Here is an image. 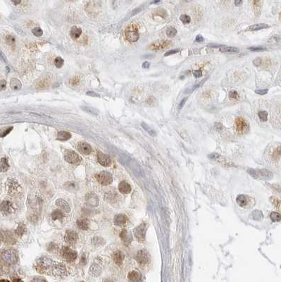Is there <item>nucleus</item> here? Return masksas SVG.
<instances>
[{
    "label": "nucleus",
    "instance_id": "f257e3e1",
    "mask_svg": "<svg viewBox=\"0 0 281 282\" xmlns=\"http://www.w3.org/2000/svg\"><path fill=\"white\" fill-rule=\"evenodd\" d=\"M37 270L41 273L56 276L66 274V269L62 263L56 262L47 257H42L37 262Z\"/></svg>",
    "mask_w": 281,
    "mask_h": 282
},
{
    "label": "nucleus",
    "instance_id": "f03ea898",
    "mask_svg": "<svg viewBox=\"0 0 281 282\" xmlns=\"http://www.w3.org/2000/svg\"><path fill=\"white\" fill-rule=\"evenodd\" d=\"M18 253L16 250L12 248L4 249L0 253V259L6 265H12L17 262Z\"/></svg>",
    "mask_w": 281,
    "mask_h": 282
},
{
    "label": "nucleus",
    "instance_id": "7ed1b4c3",
    "mask_svg": "<svg viewBox=\"0 0 281 282\" xmlns=\"http://www.w3.org/2000/svg\"><path fill=\"white\" fill-rule=\"evenodd\" d=\"M251 176L259 179H270L272 178L273 174L269 170L266 169H250L248 171Z\"/></svg>",
    "mask_w": 281,
    "mask_h": 282
},
{
    "label": "nucleus",
    "instance_id": "20e7f679",
    "mask_svg": "<svg viewBox=\"0 0 281 282\" xmlns=\"http://www.w3.org/2000/svg\"><path fill=\"white\" fill-rule=\"evenodd\" d=\"M126 38L130 43H135L139 39V33L135 25H130L125 30Z\"/></svg>",
    "mask_w": 281,
    "mask_h": 282
},
{
    "label": "nucleus",
    "instance_id": "39448f33",
    "mask_svg": "<svg viewBox=\"0 0 281 282\" xmlns=\"http://www.w3.org/2000/svg\"><path fill=\"white\" fill-rule=\"evenodd\" d=\"M61 255L64 259L67 262H72L76 260L77 255H78V253H77L76 251L72 250L69 247H63L61 249Z\"/></svg>",
    "mask_w": 281,
    "mask_h": 282
},
{
    "label": "nucleus",
    "instance_id": "423d86ee",
    "mask_svg": "<svg viewBox=\"0 0 281 282\" xmlns=\"http://www.w3.org/2000/svg\"><path fill=\"white\" fill-rule=\"evenodd\" d=\"M96 179L97 181L102 186H107V185L111 184L113 181L112 175L109 172L106 171H103L97 174Z\"/></svg>",
    "mask_w": 281,
    "mask_h": 282
},
{
    "label": "nucleus",
    "instance_id": "0eeeda50",
    "mask_svg": "<svg viewBox=\"0 0 281 282\" xmlns=\"http://www.w3.org/2000/svg\"><path fill=\"white\" fill-rule=\"evenodd\" d=\"M64 159L67 162L72 164H78L81 162L82 159L76 152L73 150H66L64 154Z\"/></svg>",
    "mask_w": 281,
    "mask_h": 282
},
{
    "label": "nucleus",
    "instance_id": "6e6552de",
    "mask_svg": "<svg viewBox=\"0 0 281 282\" xmlns=\"http://www.w3.org/2000/svg\"><path fill=\"white\" fill-rule=\"evenodd\" d=\"M0 238L4 243L7 245H14L16 242V239L14 234L9 231H3L0 234Z\"/></svg>",
    "mask_w": 281,
    "mask_h": 282
},
{
    "label": "nucleus",
    "instance_id": "1a4fd4ad",
    "mask_svg": "<svg viewBox=\"0 0 281 282\" xmlns=\"http://www.w3.org/2000/svg\"><path fill=\"white\" fill-rule=\"evenodd\" d=\"M147 231V224L142 223L134 229V235L139 242H142L145 239V235Z\"/></svg>",
    "mask_w": 281,
    "mask_h": 282
},
{
    "label": "nucleus",
    "instance_id": "9d476101",
    "mask_svg": "<svg viewBox=\"0 0 281 282\" xmlns=\"http://www.w3.org/2000/svg\"><path fill=\"white\" fill-rule=\"evenodd\" d=\"M21 190V186H20L18 181L14 179H11L8 183V191L9 194L12 195H15L19 194Z\"/></svg>",
    "mask_w": 281,
    "mask_h": 282
},
{
    "label": "nucleus",
    "instance_id": "9b49d317",
    "mask_svg": "<svg viewBox=\"0 0 281 282\" xmlns=\"http://www.w3.org/2000/svg\"><path fill=\"white\" fill-rule=\"evenodd\" d=\"M235 124L236 131H238V133H243L247 131L248 129H249V124H248L247 122L243 118H242V117H238L235 120Z\"/></svg>",
    "mask_w": 281,
    "mask_h": 282
},
{
    "label": "nucleus",
    "instance_id": "f8f14e48",
    "mask_svg": "<svg viewBox=\"0 0 281 282\" xmlns=\"http://www.w3.org/2000/svg\"><path fill=\"white\" fill-rule=\"evenodd\" d=\"M78 235L76 231L72 230H69L66 232L65 236H64V240L68 244L74 245L76 244L78 241Z\"/></svg>",
    "mask_w": 281,
    "mask_h": 282
},
{
    "label": "nucleus",
    "instance_id": "ddd939ff",
    "mask_svg": "<svg viewBox=\"0 0 281 282\" xmlns=\"http://www.w3.org/2000/svg\"><path fill=\"white\" fill-rule=\"evenodd\" d=\"M136 260L140 265H147L150 261V255L147 251L145 250H141L137 253Z\"/></svg>",
    "mask_w": 281,
    "mask_h": 282
},
{
    "label": "nucleus",
    "instance_id": "4468645a",
    "mask_svg": "<svg viewBox=\"0 0 281 282\" xmlns=\"http://www.w3.org/2000/svg\"><path fill=\"white\" fill-rule=\"evenodd\" d=\"M236 202L242 208H246L249 206V205L251 204L252 202V199L251 197L245 195H239L238 197H236Z\"/></svg>",
    "mask_w": 281,
    "mask_h": 282
},
{
    "label": "nucleus",
    "instance_id": "2eb2a0df",
    "mask_svg": "<svg viewBox=\"0 0 281 282\" xmlns=\"http://www.w3.org/2000/svg\"><path fill=\"white\" fill-rule=\"evenodd\" d=\"M0 210L1 212L4 215H9L14 212L13 204L10 201L4 200L0 205Z\"/></svg>",
    "mask_w": 281,
    "mask_h": 282
},
{
    "label": "nucleus",
    "instance_id": "dca6fc26",
    "mask_svg": "<svg viewBox=\"0 0 281 282\" xmlns=\"http://www.w3.org/2000/svg\"><path fill=\"white\" fill-rule=\"evenodd\" d=\"M170 44V41L168 40H159V41L154 42L149 46V48L153 49V50H161L165 49Z\"/></svg>",
    "mask_w": 281,
    "mask_h": 282
},
{
    "label": "nucleus",
    "instance_id": "f3484780",
    "mask_svg": "<svg viewBox=\"0 0 281 282\" xmlns=\"http://www.w3.org/2000/svg\"><path fill=\"white\" fill-rule=\"evenodd\" d=\"M97 160L101 165L104 166H109L111 164V159H110L109 156L107 155H105L102 152L98 151L97 153Z\"/></svg>",
    "mask_w": 281,
    "mask_h": 282
},
{
    "label": "nucleus",
    "instance_id": "a211bd4d",
    "mask_svg": "<svg viewBox=\"0 0 281 282\" xmlns=\"http://www.w3.org/2000/svg\"><path fill=\"white\" fill-rule=\"evenodd\" d=\"M77 148H78V150L80 153L85 155H90L92 151V148L90 145L85 142H80L78 144Z\"/></svg>",
    "mask_w": 281,
    "mask_h": 282
},
{
    "label": "nucleus",
    "instance_id": "6ab92c4d",
    "mask_svg": "<svg viewBox=\"0 0 281 282\" xmlns=\"http://www.w3.org/2000/svg\"><path fill=\"white\" fill-rule=\"evenodd\" d=\"M128 221V218L125 215H122V214H119L115 216L114 219H113V222L114 224L118 226H123L126 224Z\"/></svg>",
    "mask_w": 281,
    "mask_h": 282
},
{
    "label": "nucleus",
    "instance_id": "aec40b11",
    "mask_svg": "<svg viewBox=\"0 0 281 282\" xmlns=\"http://www.w3.org/2000/svg\"><path fill=\"white\" fill-rule=\"evenodd\" d=\"M130 282H142V278L141 274L137 271H132L128 275Z\"/></svg>",
    "mask_w": 281,
    "mask_h": 282
},
{
    "label": "nucleus",
    "instance_id": "412c9836",
    "mask_svg": "<svg viewBox=\"0 0 281 282\" xmlns=\"http://www.w3.org/2000/svg\"><path fill=\"white\" fill-rule=\"evenodd\" d=\"M120 237L122 241L124 242L125 245H129L132 241V236L130 234H129V232L126 229H124L121 231V234H120Z\"/></svg>",
    "mask_w": 281,
    "mask_h": 282
},
{
    "label": "nucleus",
    "instance_id": "4be33fe9",
    "mask_svg": "<svg viewBox=\"0 0 281 282\" xmlns=\"http://www.w3.org/2000/svg\"><path fill=\"white\" fill-rule=\"evenodd\" d=\"M118 190L121 193L128 194L131 192V186L126 181H121L118 184Z\"/></svg>",
    "mask_w": 281,
    "mask_h": 282
},
{
    "label": "nucleus",
    "instance_id": "5701e85b",
    "mask_svg": "<svg viewBox=\"0 0 281 282\" xmlns=\"http://www.w3.org/2000/svg\"><path fill=\"white\" fill-rule=\"evenodd\" d=\"M56 205H57L59 208L60 209H61L62 210L66 212H70L71 211V208H70V205H69V203L67 202H66L65 200H64L63 199H57L56 200Z\"/></svg>",
    "mask_w": 281,
    "mask_h": 282
},
{
    "label": "nucleus",
    "instance_id": "b1692460",
    "mask_svg": "<svg viewBox=\"0 0 281 282\" xmlns=\"http://www.w3.org/2000/svg\"><path fill=\"white\" fill-rule=\"evenodd\" d=\"M86 200L90 205L96 207L99 204V200L97 195L94 193H89L87 195L86 197Z\"/></svg>",
    "mask_w": 281,
    "mask_h": 282
},
{
    "label": "nucleus",
    "instance_id": "393cba45",
    "mask_svg": "<svg viewBox=\"0 0 281 282\" xmlns=\"http://www.w3.org/2000/svg\"><path fill=\"white\" fill-rule=\"evenodd\" d=\"M102 272V268L98 264L94 263L90 268V274L93 276H98Z\"/></svg>",
    "mask_w": 281,
    "mask_h": 282
},
{
    "label": "nucleus",
    "instance_id": "a878e982",
    "mask_svg": "<svg viewBox=\"0 0 281 282\" xmlns=\"http://www.w3.org/2000/svg\"><path fill=\"white\" fill-rule=\"evenodd\" d=\"M124 257H125V255L124 252L120 251V250H118V251L115 252L113 255V260H114L115 263L118 265H121V264H122Z\"/></svg>",
    "mask_w": 281,
    "mask_h": 282
},
{
    "label": "nucleus",
    "instance_id": "bb28decb",
    "mask_svg": "<svg viewBox=\"0 0 281 282\" xmlns=\"http://www.w3.org/2000/svg\"><path fill=\"white\" fill-rule=\"evenodd\" d=\"M82 34V29L77 26H73L70 30V35L73 39H78Z\"/></svg>",
    "mask_w": 281,
    "mask_h": 282
},
{
    "label": "nucleus",
    "instance_id": "cd10ccee",
    "mask_svg": "<svg viewBox=\"0 0 281 282\" xmlns=\"http://www.w3.org/2000/svg\"><path fill=\"white\" fill-rule=\"evenodd\" d=\"M10 86H11V87H12V89L13 90L18 91V90H19L21 89L22 84H21V82L20 81V80H18V78H12V80H11Z\"/></svg>",
    "mask_w": 281,
    "mask_h": 282
},
{
    "label": "nucleus",
    "instance_id": "c85d7f7f",
    "mask_svg": "<svg viewBox=\"0 0 281 282\" xmlns=\"http://www.w3.org/2000/svg\"><path fill=\"white\" fill-rule=\"evenodd\" d=\"M71 138V134L68 131H61L57 133V139L61 141H66Z\"/></svg>",
    "mask_w": 281,
    "mask_h": 282
},
{
    "label": "nucleus",
    "instance_id": "c756f323",
    "mask_svg": "<svg viewBox=\"0 0 281 282\" xmlns=\"http://www.w3.org/2000/svg\"><path fill=\"white\" fill-rule=\"evenodd\" d=\"M269 28V25L268 24H266V23H259V24L250 25V26H249L247 28V30H262V29H266Z\"/></svg>",
    "mask_w": 281,
    "mask_h": 282
},
{
    "label": "nucleus",
    "instance_id": "7c9ffc66",
    "mask_svg": "<svg viewBox=\"0 0 281 282\" xmlns=\"http://www.w3.org/2000/svg\"><path fill=\"white\" fill-rule=\"evenodd\" d=\"M219 50L221 52H229V53H236L239 52V49L235 47H228L225 45H221L220 47Z\"/></svg>",
    "mask_w": 281,
    "mask_h": 282
},
{
    "label": "nucleus",
    "instance_id": "2f4dec72",
    "mask_svg": "<svg viewBox=\"0 0 281 282\" xmlns=\"http://www.w3.org/2000/svg\"><path fill=\"white\" fill-rule=\"evenodd\" d=\"M77 225L78 228L81 230H87L89 227V221L87 219H79L77 221Z\"/></svg>",
    "mask_w": 281,
    "mask_h": 282
},
{
    "label": "nucleus",
    "instance_id": "473e14b6",
    "mask_svg": "<svg viewBox=\"0 0 281 282\" xmlns=\"http://www.w3.org/2000/svg\"><path fill=\"white\" fill-rule=\"evenodd\" d=\"M64 217V213L59 210H56L52 212L51 213V218L54 221L56 220H62V219Z\"/></svg>",
    "mask_w": 281,
    "mask_h": 282
},
{
    "label": "nucleus",
    "instance_id": "72a5a7b5",
    "mask_svg": "<svg viewBox=\"0 0 281 282\" xmlns=\"http://www.w3.org/2000/svg\"><path fill=\"white\" fill-rule=\"evenodd\" d=\"M9 165L8 163V160L5 157L1 158V161H0V171H7L9 169Z\"/></svg>",
    "mask_w": 281,
    "mask_h": 282
},
{
    "label": "nucleus",
    "instance_id": "f704fd0d",
    "mask_svg": "<svg viewBox=\"0 0 281 282\" xmlns=\"http://www.w3.org/2000/svg\"><path fill=\"white\" fill-rule=\"evenodd\" d=\"M166 35L169 38H173L175 37L177 34V30L173 27H168V28L166 29Z\"/></svg>",
    "mask_w": 281,
    "mask_h": 282
},
{
    "label": "nucleus",
    "instance_id": "c9c22d12",
    "mask_svg": "<svg viewBox=\"0 0 281 282\" xmlns=\"http://www.w3.org/2000/svg\"><path fill=\"white\" fill-rule=\"evenodd\" d=\"M142 128L143 129H144L145 131H146L147 132H148L149 133H150V135H152V136H155L156 135H157V133H156V132L154 131L153 129H152L151 127H150V126H149L147 124H145V123H142Z\"/></svg>",
    "mask_w": 281,
    "mask_h": 282
},
{
    "label": "nucleus",
    "instance_id": "e433bc0d",
    "mask_svg": "<svg viewBox=\"0 0 281 282\" xmlns=\"http://www.w3.org/2000/svg\"><path fill=\"white\" fill-rule=\"evenodd\" d=\"M25 231H26V228H25V226L24 225L20 224L17 228V229L16 230V234H17L18 236H21L25 233Z\"/></svg>",
    "mask_w": 281,
    "mask_h": 282
},
{
    "label": "nucleus",
    "instance_id": "4c0bfd02",
    "mask_svg": "<svg viewBox=\"0 0 281 282\" xmlns=\"http://www.w3.org/2000/svg\"><path fill=\"white\" fill-rule=\"evenodd\" d=\"M12 129H13L12 126H10V127L4 128V129H1V131H0V137H1V138H3V137H5L6 135H8L11 131H12Z\"/></svg>",
    "mask_w": 281,
    "mask_h": 282
},
{
    "label": "nucleus",
    "instance_id": "58836bf2",
    "mask_svg": "<svg viewBox=\"0 0 281 282\" xmlns=\"http://www.w3.org/2000/svg\"><path fill=\"white\" fill-rule=\"evenodd\" d=\"M92 244L94 245H97V246H98V245L104 244V239H102V238L95 237L92 239Z\"/></svg>",
    "mask_w": 281,
    "mask_h": 282
},
{
    "label": "nucleus",
    "instance_id": "ea45409f",
    "mask_svg": "<svg viewBox=\"0 0 281 282\" xmlns=\"http://www.w3.org/2000/svg\"><path fill=\"white\" fill-rule=\"evenodd\" d=\"M270 217L273 222H278L280 221V215L278 212H272L270 215Z\"/></svg>",
    "mask_w": 281,
    "mask_h": 282
},
{
    "label": "nucleus",
    "instance_id": "a19ab883",
    "mask_svg": "<svg viewBox=\"0 0 281 282\" xmlns=\"http://www.w3.org/2000/svg\"><path fill=\"white\" fill-rule=\"evenodd\" d=\"M258 116L262 121H266L268 119V113L266 111H261L258 113Z\"/></svg>",
    "mask_w": 281,
    "mask_h": 282
},
{
    "label": "nucleus",
    "instance_id": "79ce46f5",
    "mask_svg": "<svg viewBox=\"0 0 281 282\" xmlns=\"http://www.w3.org/2000/svg\"><path fill=\"white\" fill-rule=\"evenodd\" d=\"M83 109L87 112L90 114H98L99 111L97 109L90 107H83Z\"/></svg>",
    "mask_w": 281,
    "mask_h": 282
},
{
    "label": "nucleus",
    "instance_id": "37998d69",
    "mask_svg": "<svg viewBox=\"0 0 281 282\" xmlns=\"http://www.w3.org/2000/svg\"><path fill=\"white\" fill-rule=\"evenodd\" d=\"M180 20H181L183 23L187 24V23H190L191 18L190 16L186 15V14H183V15H181V17H180Z\"/></svg>",
    "mask_w": 281,
    "mask_h": 282
},
{
    "label": "nucleus",
    "instance_id": "c03bdc74",
    "mask_svg": "<svg viewBox=\"0 0 281 282\" xmlns=\"http://www.w3.org/2000/svg\"><path fill=\"white\" fill-rule=\"evenodd\" d=\"M64 59L62 58L59 57V56H58V57H56V59H55L54 64L57 68L62 67V66L64 65Z\"/></svg>",
    "mask_w": 281,
    "mask_h": 282
},
{
    "label": "nucleus",
    "instance_id": "a18cd8bd",
    "mask_svg": "<svg viewBox=\"0 0 281 282\" xmlns=\"http://www.w3.org/2000/svg\"><path fill=\"white\" fill-rule=\"evenodd\" d=\"M32 33L34 34V35L37 36V37H40L43 35V31L40 28H35L32 30Z\"/></svg>",
    "mask_w": 281,
    "mask_h": 282
},
{
    "label": "nucleus",
    "instance_id": "49530a36",
    "mask_svg": "<svg viewBox=\"0 0 281 282\" xmlns=\"http://www.w3.org/2000/svg\"><path fill=\"white\" fill-rule=\"evenodd\" d=\"M249 49L250 51H253V52H261V51H264L266 50V48L264 47H249Z\"/></svg>",
    "mask_w": 281,
    "mask_h": 282
},
{
    "label": "nucleus",
    "instance_id": "de8ad7c7",
    "mask_svg": "<svg viewBox=\"0 0 281 282\" xmlns=\"http://www.w3.org/2000/svg\"><path fill=\"white\" fill-rule=\"evenodd\" d=\"M229 97H230V99H237L239 98V95L238 93H237V91L231 90L230 92L229 93Z\"/></svg>",
    "mask_w": 281,
    "mask_h": 282
},
{
    "label": "nucleus",
    "instance_id": "09e8293b",
    "mask_svg": "<svg viewBox=\"0 0 281 282\" xmlns=\"http://www.w3.org/2000/svg\"><path fill=\"white\" fill-rule=\"evenodd\" d=\"M179 51H180V50H179L178 49H171V50L168 51V52H166V53H165L164 56H168L172 55V54H176V53H178V52H179Z\"/></svg>",
    "mask_w": 281,
    "mask_h": 282
},
{
    "label": "nucleus",
    "instance_id": "8fccbe9b",
    "mask_svg": "<svg viewBox=\"0 0 281 282\" xmlns=\"http://www.w3.org/2000/svg\"><path fill=\"white\" fill-rule=\"evenodd\" d=\"M269 90L268 89H260V90H255V93H256L257 95H264L268 93Z\"/></svg>",
    "mask_w": 281,
    "mask_h": 282
},
{
    "label": "nucleus",
    "instance_id": "3c124183",
    "mask_svg": "<svg viewBox=\"0 0 281 282\" xmlns=\"http://www.w3.org/2000/svg\"><path fill=\"white\" fill-rule=\"evenodd\" d=\"M7 87V81L4 80H0V91H3Z\"/></svg>",
    "mask_w": 281,
    "mask_h": 282
},
{
    "label": "nucleus",
    "instance_id": "603ef678",
    "mask_svg": "<svg viewBox=\"0 0 281 282\" xmlns=\"http://www.w3.org/2000/svg\"><path fill=\"white\" fill-rule=\"evenodd\" d=\"M261 58H256V59H255L254 60V61H253V64H254V65L255 66V67H259V66H261Z\"/></svg>",
    "mask_w": 281,
    "mask_h": 282
},
{
    "label": "nucleus",
    "instance_id": "864d4df0",
    "mask_svg": "<svg viewBox=\"0 0 281 282\" xmlns=\"http://www.w3.org/2000/svg\"><path fill=\"white\" fill-rule=\"evenodd\" d=\"M193 76L196 78H200V77L202 76V72L201 70H196L193 71Z\"/></svg>",
    "mask_w": 281,
    "mask_h": 282
},
{
    "label": "nucleus",
    "instance_id": "5fc2aeb1",
    "mask_svg": "<svg viewBox=\"0 0 281 282\" xmlns=\"http://www.w3.org/2000/svg\"><path fill=\"white\" fill-rule=\"evenodd\" d=\"M30 282H47L45 279H44L43 278L41 277H37V278H34Z\"/></svg>",
    "mask_w": 281,
    "mask_h": 282
},
{
    "label": "nucleus",
    "instance_id": "6e6d98bb",
    "mask_svg": "<svg viewBox=\"0 0 281 282\" xmlns=\"http://www.w3.org/2000/svg\"><path fill=\"white\" fill-rule=\"evenodd\" d=\"M187 98H183V100H181V102H180L179 105H178V109H182V108H183V107H184V105H185V102H186V101H187Z\"/></svg>",
    "mask_w": 281,
    "mask_h": 282
},
{
    "label": "nucleus",
    "instance_id": "4d7b16f0",
    "mask_svg": "<svg viewBox=\"0 0 281 282\" xmlns=\"http://www.w3.org/2000/svg\"><path fill=\"white\" fill-rule=\"evenodd\" d=\"M86 95H88V96H90V97H97V98H99V97H100V95H98L97 93H96L95 92H93V91L88 92V93H86Z\"/></svg>",
    "mask_w": 281,
    "mask_h": 282
},
{
    "label": "nucleus",
    "instance_id": "13d9d810",
    "mask_svg": "<svg viewBox=\"0 0 281 282\" xmlns=\"http://www.w3.org/2000/svg\"><path fill=\"white\" fill-rule=\"evenodd\" d=\"M214 126H215V129L218 130V131H220V130H221L223 128V125H222L221 124H220V123H216Z\"/></svg>",
    "mask_w": 281,
    "mask_h": 282
},
{
    "label": "nucleus",
    "instance_id": "bf43d9fd",
    "mask_svg": "<svg viewBox=\"0 0 281 282\" xmlns=\"http://www.w3.org/2000/svg\"><path fill=\"white\" fill-rule=\"evenodd\" d=\"M195 40L196 42H197V43H202V42L204 41V38L202 35H198L196 37Z\"/></svg>",
    "mask_w": 281,
    "mask_h": 282
},
{
    "label": "nucleus",
    "instance_id": "052dcab7",
    "mask_svg": "<svg viewBox=\"0 0 281 282\" xmlns=\"http://www.w3.org/2000/svg\"><path fill=\"white\" fill-rule=\"evenodd\" d=\"M150 62L144 61L142 64V68H144V69H147V68L150 67Z\"/></svg>",
    "mask_w": 281,
    "mask_h": 282
},
{
    "label": "nucleus",
    "instance_id": "680f3d73",
    "mask_svg": "<svg viewBox=\"0 0 281 282\" xmlns=\"http://www.w3.org/2000/svg\"><path fill=\"white\" fill-rule=\"evenodd\" d=\"M242 3H243V1H240V0H236V1H235V4L236 5V6H240V5L242 4Z\"/></svg>",
    "mask_w": 281,
    "mask_h": 282
},
{
    "label": "nucleus",
    "instance_id": "e2e57ef3",
    "mask_svg": "<svg viewBox=\"0 0 281 282\" xmlns=\"http://www.w3.org/2000/svg\"><path fill=\"white\" fill-rule=\"evenodd\" d=\"M21 2V1H12V3H14V4H20Z\"/></svg>",
    "mask_w": 281,
    "mask_h": 282
},
{
    "label": "nucleus",
    "instance_id": "0e129e2a",
    "mask_svg": "<svg viewBox=\"0 0 281 282\" xmlns=\"http://www.w3.org/2000/svg\"><path fill=\"white\" fill-rule=\"evenodd\" d=\"M14 282H23V281H22L21 280H20V279H16Z\"/></svg>",
    "mask_w": 281,
    "mask_h": 282
},
{
    "label": "nucleus",
    "instance_id": "69168bd1",
    "mask_svg": "<svg viewBox=\"0 0 281 282\" xmlns=\"http://www.w3.org/2000/svg\"><path fill=\"white\" fill-rule=\"evenodd\" d=\"M159 1H152L151 4H157V3H159Z\"/></svg>",
    "mask_w": 281,
    "mask_h": 282
},
{
    "label": "nucleus",
    "instance_id": "338daca9",
    "mask_svg": "<svg viewBox=\"0 0 281 282\" xmlns=\"http://www.w3.org/2000/svg\"><path fill=\"white\" fill-rule=\"evenodd\" d=\"M0 282H9V281H7V280H1V281H0Z\"/></svg>",
    "mask_w": 281,
    "mask_h": 282
},
{
    "label": "nucleus",
    "instance_id": "774afa93",
    "mask_svg": "<svg viewBox=\"0 0 281 282\" xmlns=\"http://www.w3.org/2000/svg\"><path fill=\"white\" fill-rule=\"evenodd\" d=\"M81 282H83V281H81Z\"/></svg>",
    "mask_w": 281,
    "mask_h": 282
}]
</instances>
